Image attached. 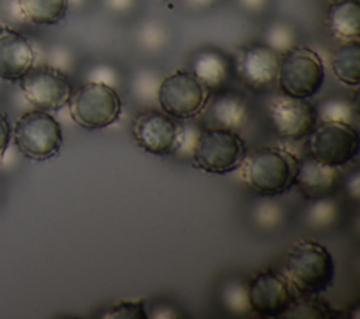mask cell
<instances>
[{
  "instance_id": "cell-2",
  "label": "cell",
  "mask_w": 360,
  "mask_h": 319,
  "mask_svg": "<svg viewBox=\"0 0 360 319\" xmlns=\"http://www.w3.org/2000/svg\"><path fill=\"white\" fill-rule=\"evenodd\" d=\"M298 159L281 148H260L245 157L242 177L262 195H278L294 185Z\"/></svg>"
},
{
  "instance_id": "cell-16",
  "label": "cell",
  "mask_w": 360,
  "mask_h": 319,
  "mask_svg": "<svg viewBox=\"0 0 360 319\" xmlns=\"http://www.w3.org/2000/svg\"><path fill=\"white\" fill-rule=\"evenodd\" d=\"M326 24L330 32L340 39H357L360 35L359 0H335L326 13Z\"/></svg>"
},
{
  "instance_id": "cell-6",
  "label": "cell",
  "mask_w": 360,
  "mask_h": 319,
  "mask_svg": "<svg viewBox=\"0 0 360 319\" xmlns=\"http://www.w3.org/2000/svg\"><path fill=\"white\" fill-rule=\"evenodd\" d=\"M325 80L321 56L307 46H292L280 59L277 83L283 94L297 98L315 96Z\"/></svg>"
},
{
  "instance_id": "cell-3",
  "label": "cell",
  "mask_w": 360,
  "mask_h": 319,
  "mask_svg": "<svg viewBox=\"0 0 360 319\" xmlns=\"http://www.w3.org/2000/svg\"><path fill=\"white\" fill-rule=\"evenodd\" d=\"M72 119L86 129H103L118 121L122 101L117 90L101 80H90L72 90L69 101Z\"/></svg>"
},
{
  "instance_id": "cell-5",
  "label": "cell",
  "mask_w": 360,
  "mask_h": 319,
  "mask_svg": "<svg viewBox=\"0 0 360 319\" xmlns=\"http://www.w3.org/2000/svg\"><path fill=\"white\" fill-rule=\"evenodd\" d=\"M13 141L24 157L44 162L59 153L63 145L62 126L48 111L31 110L15 121Z\"/></svg>"
},
{
  "instance_id": "cell-17",
  "label": "cell",
  "mask_w": 360,
  "mask_h": 319,
  "mask_svg": "<svg viewBox=\"0 0 360 319\" xmlns=\"http://www.w3.org/2000/svg\"><path fill=\"white\" fill-rule=\"evenodd\" d=\"M333 74L342 83L356 87L360 82V44L350 39L338 46L330 58Z\"/></svg>"
},
{
  "instance_id": "cell-15",
  "label": "cell",
  "mask_w": 360,
  "mask_h": 319,
  "mask_svg": "<svg viewBox=\"0 0 360 319\" xmlns=\"http://www.w3.org/2000/svg\"><path fill=\"white\" fill-rule=\"evenodd\" d=\"M339 178V167L321 163L308 155L297 163L294 185L298 187L304 197L309 200H322L336 190Z\"/></svg>"
},
{
  "instance_id": "cell-23",
  "label": "cell",
  "mask_w": 360,
  "mask_h": 319,
  "mask_svg": "<svg viewBox=\"0 0 360 319\" xmlns=\"http://www.w3.org/2000/svg\"><path fill=\"white\" fill-rule=\"evenodd\" d=\"M267 45L273 48L276 52H285L294 45H291V31L284 25H274L269 30L267 35Z\"/></svg>"
},
{
  "instance_id": "cell-7",
  "label": "cell",
  "mask_w": 360,
  "mask_h": 319,
  "mask_svg": "<svg viewBox=\"0 0 360 319\" xmlns=\"http://www.w3.org/2000/svg\"><path fill=\"white\" fill-rule=\"evenodd\" d=\"M211 90L190 70H176L158 87V103L163 112L176 119L198 115L208 104Z\"/></svg>"
},
{
  "instance_id": "cell-19",
  "label": "cell",
  "mask_w": 360,
  "mask_h": 319,
  "mask_svg": "<svg viewBox=\"0 0 360 319\" xmlns=\"http://www.w3.org/2000/svg\"><path fill=\"white\" fill-rule=\"evenodd\" d=\"M226 59L212 51H204L198 53L193 62V73L210 89L221 87L228 77Z\"/></svg>"
},
{
  "instance_id": "cell-13",
  "label": "cell",
  "mask_w": 360,
  "mask_h": 319,
  "mask_svg": "<svg viewBox=\"0 0 360 319\" xmlns=\"http://www.w3.org/2000/svg\"><path fill=\"white\" fill-rule=\"evenodd\" d=\"M278 52L267 44H250L236 56V72L240 80L253 90H266L277 82Z\"/></svg>"
},
{
  "instance_id": "cell-21",
  "label": "cell",
  "mask_w": 360,
  "mask_h": 319,
  "mask_svg": "<svg viewBox=\"0 0 360 319\" xmlns=\"http://www.w3.org/2000/svg\"><path fill=\"white\" fill-rule=\"evenodd\" d=\"M308 298L294 301L285 316L292 318H336V311L328 302L316 295H305Z\"/></svg>"
},
{
  "instance_id": "cell-22",
  "label": "cell",
  "mask_w": 360,
  "mask_h": 319,
  "mask_svg": "<svg viewBox=\"0 0 360 319\" xmlns=\"http://www.w3.org/2000/svg\"><path fill=\"white\" fill-rule=\"evenodd\" d=\"M104 319H146V308L142 299L138 301H118L111 305L105 313L101 315Z\"/></svg>"
},
{
  "instance_id": "cell-9",
  "label": "cell",
  "mask_w": 360,
  "mask_h": 319,
  "mask_svg": "<svg viewBox=\"0 0 360 319\" xmlns=\"http://www.w3.org/2000/svg\"><path fill=\"white\" fill-rule=\"evenodd\" d=\"M18 86L28 103L44 111L60 110L68 104L72 94L68 76L49 65L32 66L18 80Z\"/></svg>"
},
{
  "instance_id": "cell-26",
  "label": "cell",
  "mask_w": 360,
  "mask_h": 319,
  "mask_svg": "<svg viewBox=\"0 0 360 319\" xmlns=\"http://www.w3.org/2000/svg\"><path fill=\"white\" fill-rule=\"evenodd\" d=\"M193 1H195V3H208L211 0H193Z\"/></svg>"
},
{
  "instance_id": "cell-14",
  "label": "cell",
  "mask_w": 360,
  "mask_h": 319,
  "mask_svg": "<svg viewBox=\"0 0 360 319\" xmlns=\"http://www.w3.org/2000/svg\"><path fill=\"white\" fill-rule=\"evenodd\" d=\"M35 52L25 35L0 25V79L18 82L32 66Z\"/></svg>"
},
{
  "instance_id": "cell-11",
  "label": "cell",
  "mask_w": 360,
  "mask_h": 319,
  "mask_svg": "<svg viewBox=\"0 0 360 319\" xmlns=\"http://www.w3.org/2000/svg\"><path fill=\"white\" fill-rule=\"evenodd\" d=\"M295 297L288 280L273 270L257 273L248 285V304L263 318L285 316Z\"/></svg>"
},
{
  "instance_id": "cell-4",
  "label": "cell",
  "mask_w": 360,
  "mask_h": 319,
  "mask_svg": "<svg viewBox=\"0 0 360 319\" xmlns=\"http://www.w3.org/2000/svg\"><path fill=\"white\" fill-rule=\"evenodd\" d=\"M193 162L210 174H226L239 169L246 157L243 139L232 128L212 126L204 129L193 145Z\"/></svg>"
},
{
  "instance_id": "cell-10",
  "label": "cell",
  "mask_w": 360,
  "mask_h": 319,
  "mask_svg": "<svg viewBox=\"0 0 360 319\" xmlns=\"http://www.w3.org/2000/svg\"><path fill=\"white\" fill-rule=\"evenodd\" d=\"M136 145L155 156L173 155L181 145V126L176 118L159 110L139 112L131 125Z\"/></svg>"
},
{
  "instance_id": "cell-1",
  "label": "cell",
  "mask_w": 360,
  "mask_h": 319,
  "mask_svg": "<svg viewBox=\"0 0 360 319\" xmlns=\"http://www.w3.org/2000/svg\"><path fill=\"white\" fill-rule=\"evenodd\" d=\"M284 270L285 278L294 289L304 295H318L333 282L335 260L322 243L301 239L290 247Z\"/></svg>"
},
{
  "instance_id": "cell-25",
  "label": "cell",
  "mask_w": 360,
  "mask_h": 319,
  "mask_svg": "<svg viewBox=\"0 0 360 319\" xmlns=\"http://www.w3.org/2000/svg\"><path fill=\"white\" fill-rule=\"evenodd\" d=\"M240 1H243L249 7H256V6H260L264 0H240Z\"/></svg>"
},
{
  "instance_id": "cell-18",
  "label": "cell",
  "mask_w": 360,
  "mask_h": 319,
  "mask_svg": "<svg viewBox=\"0 0 360 319\" xmlns=\"http://www.w3.org/2000/svg\"><path fill=\"white\" fill-rule=\"evenodd\" d=\"M69 0H17L20 14L32 24L52 25L66 15Z\"/></svg>"
},
{
  "instance_id": "cell-20",
  "label": "cell",
  "mask_w": 360,
  "mask_h": 319,
  "mask_svg": "<svg viewBox=\"0 0 360 319\" xmlns=\"http://www.w3.org/2000/svg\"><path fill=\"white\" fill-rule=\"evenodd\" d=\"M211 111L221 126L232 128L242 122L246 114V105L243 100L235 94H222L217 97Z\"/></svg>"
},
{
  "instance_id": "cell-24",
  "label": "cell",
  "mask_w": 360,
  "mask_h": 319,
  "mask_svg": "<svg viewBox=\"0 0 360 319\" xmlns=\"http://www.w3.org/2000/svg\"><path fill=\"white\" fill-rule=\"evenodd\" d=\"M10 138H11V128H10L8 118L4 112L0 111V159H3L8 148Z\"/></svg>"
},
{
  "instance_id": "cell-12",
  "label": "cell",
  "mask_w": 360,
  "mask_h": 319,
  "mask_svg": "<svg viewBox=\"0 0 360 319\" xmlns=\"http://www.w3.org/2000/svg\"><path fill=\"white\" fill-rule=\"evenodd\" d=\"M269 115L277 135L292 141L308 136L319 121V111L308 98L285 94L273 97L269 103Z\"/></svg>"
},
{
  "instance_id": "cell-8",
  "label": "cell",
  "mask_w": 360,
  "mask_h": 319,
  "mask_svg": "<svg viewBox=\"0 0 360 319\" xmlns=\"http://www.w3.org/2000/svg\"><path fill=\"white\" fill-rule=\"evenodd\" d=\"M359 132L349 121L323 119L309 134V155L328 166L349 164L359 155Z\"/></svg>"
}]
</instances>
